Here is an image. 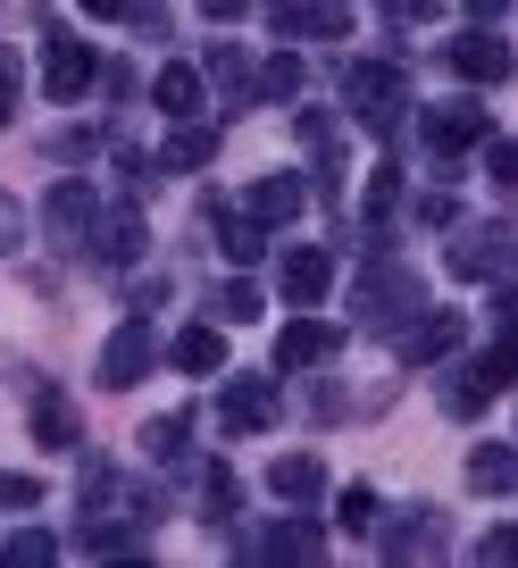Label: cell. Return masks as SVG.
<instances>
[{"mask_svg": "<svg viewBox=\"0 0 518 568\" xmlns=\"http://www.w3.org/2000/svg\"><path fill=\"white\" fill-rule=\"evenodd\" d=\"M352 118L368 125V134L394 142L402 125L418 118V109H410V75H402L394 59H359V68H352Z\"/></svg>", "mask_w": 518, "mask_h": 568, "instance_id": "1", "label": "cell"}, {"mask_svg": "<svg viewBox=\"0 0 518 568\" xmlns=\"http://www.w3.org/2000/svg\"><path fill=\"white\" fill-rule=\"evenodd\" d=\"M418 125H427V142L444 151V160H460V151H485V142H494V109L468 101V92H451V101L418 109Z\"/></svg>", "mask_w": 518, "mask_h": 568, "instance_id": "2", "label": "cell"}, {"mask_svg": "<svg viewBox=\"0 0 518 568\" xmlns=\"http://www.w3.org/2000/svg\"><path fill=\"white\" fill-rule=\"evenodd\" d=\"M92 75H101V59H92L84 34H42V92L51 101H75Z\"/></svg>", "mask_w": 518, "mask_h": 568, "instance_id": "3", "label": "cell"}, {"mask_svg": "<svg viewBox=\"0 0 518 568\" xmlns=\"http://www.w3.org/2000/svg\"><path fill=\"white\" fill-rule=\"evenodd\" d=\"M151 352H160V343H151V326H143V318H125L118 335L101 343V385H109V393H125L134 376L151 368Z\"/></svg>", "mask_w": 518, "mask_h": 568, "instance_id": "4", "label": "cell"}, {"mask_svg": "<svg viewBox=\"0 0 518 568\" xmlns=\"http://www.w3.org/2000/svg\"><path fill=\"white\" fill-rule=\"evenodd\" d=\"M451 75H468V84H501L510 75V42L501 34H485V26H468V34H451Z\"/></svg>", "mask_w": 518, "mask_h": 568, "instance_id": "5", "label": "cell"}, {"mask_svg": "<svg viewBox=\"0 0 518 568\" xmlns=\"http://www.w3.org/2000/svg\"><path fill=\"white\" fill-rule=\"evenodd\" d=\"M217 418H226V435H260V426H276V385H260V376H234L226 402H217Z\"/></svg>", "mask_w": 518, "mask_h": 568, "instance_id": "6", "label": "cell"}, {"mask_svg": "<svg viewBox=\"0 0 518 568\" xmlns=\"http://www.w3.org/2000/svg\"><path fill=\"white\" fill-rule=\"evenodd\" d=\"M276 284H285V302L318 310L326 284H335V251H285V267H276Z\"/></svg>", "mask_w": 518, "mask_h": 568, "instance_id": "7", "label": "cell"}, {"mask_svg": "<svg viewBox=\"0 0 518 568\" xmlns=\"http://www.w3.org/2000/svg\"><path fill=\"white\" fill-rule=\"evenodd\" d=\"M260 560H326V527L318 518H276L260 535Z\"/></svg>", "mask_w": 518, "mask_h": 568, "instance_id": "8", "label": "cell"}, {"mask_svg": "<svg viewBox=\"0 0 518 568\" xmlns=\"http://www.w3.org/2000/svg\"><path fill=\"white\" fill-rule=\"evenodd\" d=\"M326 352H335V326L326 318H293L285 335H276V368H318Z\"/></svg>", "mask_w": 518, "mask_h": 568, "instance_id": "9", "label": "cell"}, {"mask_svg": "<svg viewBox=\"0 0 518 568\" xmlns=\"http://www.w3.org/2000/svg\"><path fill=\"white\" fill-rule=\"evenodd\" d=\"M501 251H510V234H501V226L451 234V267H460V276H501Z\"/></svg>", "mask_w": 518, "mask_h": 568, "instance_id": "10", "label": "cell"}, {"mask_svg": "<svg viewBox=\"0 0 518 568\" xmlns=\"http://www.w3.org/2000/svg\"><path fill=\"white\" fill-rule=\"evenodd\" d=\"M210 160H217V125H193V118H184L176 134H167V151H160L167 176H193V168H210Z\"/></svg>", "mask_w": 518, "mask_h": 568, "instance_id": "11", "label": "cell"}, {"mask_svg": "<svg viewBox=\"0 0 518 568\" xmlns=\"http://www.w3.org/2000/svg\"><path fill=\"white\" fill-rule=\"evenodd\" d=\"M302 176H260L251 184V217H260V226H285V217H302Z\"/></svg>", "mask_w": 518, "mask_h": 568, "instance_id": "12", "label": "cell"}, {"mask_svg": "<svg viewBox=\"0 0 518 568\" xmlns=\"http://www.w3.org/2000/svg\"><path fill=\"white\" fill-rule=\"evenodd\" d=\"M176 368L184 376H217L226 368V335H217V326H184L176 335Z\"/></svg>", "mask_w": 518, "mask_h": 568, "instance_id": "13", "label": "cell"}, {"mask_svg": "<svg viewBox=\"0 0 518 568\" xmlns=\"http://www.w3.org/2000/svg\"><path fill=\"white\" fill-rule=\"evenodd\" d=\"M151 92H160V109H167V118H193V109H201V92H210V75L176 59V68H160V84H151Z\"/></svg>", "mask_w": 518, "mask_h": 568, "instance_id": "14", "label": "cell"}, {"mask_svg": "<svg viewBox=\"0 0 518 568\" xmlns=\"http://www.w3.org/2000/svg\"><path fill=\"white\" fill-rule=\"evenodd\" d=\"M75 435H84V418H75V402H59V393H42V402H34V444L68 452Z\"/></svg>", "mask_w": 518, "mask_h": 568, "instance_id": "15", "label": "cell"}, {"mask_svg": "<svg viewBox=\"0 0 518 568\" xmlns=\"http://www.w3.org/2000/svg\"><path fill=\"white\" fill-rule=\"evenodd\" d=\"M468 485H477V494H518V452L510 444H485L477 460H468Z\"/></svg>", "mask_w": 518, "mask_h": 568, "instance_id": "16", "label": "cell"}, {"mask_svg": "<svg viewBox=\"0 0 518 568\" xmlns=\"http://www.w3.org/2000/svg\"><path fill=\"white\" fill-rule=\"evenodd\" d=\"M318 485H326V460H309V452H293V460L268 468V494H285V501H309Z\"/></svg>", "mask_w": 518, "mask_h": 568, "instance_id": "17", "label": "cell"}, {"mask_svg": "<svg viewBox=\"0 0 518 568\" xmlns=\"http://www.w3.org/2000/svg\"><path fill=\"white\" fill-rule=\"evenodd\" d=\"M359 310H368V318H385V310H410V318H418V284L402 276V267H394V276L376 267V276H368V293H359Z\"/></svg>", "mask_w": 518, "mask_h": 568, "instance_id": "18", "label": "cell"}, {"mask_svg": "<svg viewBox=\"0 0 518 568\" xmlns=\"http://www.w3.org/2000/svg\"><path fill=\"white\" fill-rule=\"evenodd\" d=\"M485 402H494L485 368H451V376H444V409H451V418H485Z\"/></svg>", "mask_w": 518, "mask_h": 568, "instance_id": "19", "label": "cell"}, {"mask_svg": "<svg viewBox=\"0 0 518 568\" xmlns=\"http://www.w3.org/2000/svg\"><path fill=\"white\" fill-rule=\"evenodd\" d=\"M451 335H460V318H444V310H418V326L402 335V359H435Z\"/></svg>", "mask_w": 518, "mask_h": 568, "instance_id": "20", "label": "cell"}, {"mask_svg": "<svg viewBox=\"0 0 518 568\" xmlns=\"http://www.w3.org/2000/svg\"><path fill=\"white\" fill-rule=\"evenodd\" d=\"M251 92L293 101V92H302V59H293V51H268V59H260V75H251Z\"/></svg>", "mask_w": 518, "mask_h": 568, "instance_id": "21", "label": "cell"}, {"mask_svg": "<svg viewBox=\"0 0 518 568\" xmlns=\"http://www.w3.org/2000/svg\"><path fill=\"white\" fill-rule=\"evenodd\" d=\"M184 444H193V418H151L143 426V452H151V460H184Z\"/></svg>", "mask_w": 518, "mask_h": 568, "instance_id": "22", "label": "cell"}, {"mask_svg": "<svg viewBox=\"0 0 518 568\" xmlns=\"http://www.w3.org/2000/svg\"><path fill=\"white\" fill-rule=\"evenodd\" d=\"M42 217H51V234H84V217H92L84 184H59V193H51V210H42Z\"/></svg>", "mask_w": 518, "mask_h": 568, "instance_id": "23", "label": "cell"}, {"mask_svg": "<svg viewBox=\"0 0 518 568\" xmlns=\"http://www.w3.org/2000/svg\"><path fill=\"white\" fill-rule=\"evenodd\" d=\"M217 251H226V260H260V217H226V226H217Z\"/></svg>", "mask_w": 518, "mask_h": 568, "instance_id": "24", "label": "cell"}, {"mask_svg": "<svg viewBox=\"0 0 518 568\" xmlns=\"http://www.w3.org/2000/svg\"><path fill=\"white\" fill-rule=\"evenodd\" d=\"M42 560H59L51 535H9V544H0V568H42Z\"/></svg>", "mask_w": 518, "mask_h": 568, "instance_id": "25", "label": "cell"}, {"mask_svg": "<svg viewBox=\"0 0 518 568\" xmlns=\"http://www.w3.org/2000/svg\"><path fill=\"white\" fill-rule=\"evenodd\" d=\"M101 260H125V267L143 260V217H134V210H125L118 226H109V251H101Z\"/></svg>", "mask_w": 518, "mask_h": 568, "instance_id": "26", "label": "cell"}, {"mask_svg": "<svg viewBox=\"0 0 518 568\" xmlns=\"http://www.w3.org/2000/svg\"><path fill=\"white\" fill-rule=\"evenodd\" d=\"M394 201H402V168L385 160V168L368 176V217H394Z\"/></svg>", "mask_w": 518, "mask_h": 568, "instance_id": "27", "label": "cell"}, {"mask_svg": "<svg viewBox=\"0 0 518 568\" xmlns=\"http://www.w3.org/2000/svg\"><path fill=\"white\" fill-rule=\"evenodd\" d=\"M217 318H260V284H251V276H234L226 293H217Z\"/></svg>", "mask_w": 518, "mask_h": 568, "instance_id": "28", "label": "cell"}, {"mask_svg": "<svg viewBox=\"0 0 518 568\" xmlns=\"http://www.w3.org/2000/svg\"><path fill=\"white\" fill-rule=\"evenodd\" d=\"M42 501V477H9V468H0V510H34Z\"/></svg>", "mask_w": 518, "mask_h": 568, "instance_id": "29", "label": "cell"}, {"mask_svg": "<svg viewBox=\"0 0 518 568\" xmlns=\"http://www.w3.org/2000/svg\"><path fill=\"white\" fill-rule=\"evenodd\" d=\"M335 510H343V527H376V494H368V485H343Z\"/></svg>", "mask_w": 518, "mask_h": 568, "instance_id": "30", "label": "cell"}, {"mask_svg": "<svg viewBox=\"0 0 518 568\" xmlns=\"http://www.w3.org/2000/svg\"><path fill=\"white\" fill-rule=\"evenodd\" d=\"M485 176L518 193V142H485Z\"/></svg>", "mask_w": 518, "mask_h": 568, "instance_id": "31", "label": "cell"}, {"mask_svg": "<svg viewBox=\"0 0 518 568\" xmlns=\"http://www.w3.org/2000/svg\"><path fill=\"white\" fill-rule=\"evenodd\" d=\"M210 518H217V527L234 518V477H226V468H210Z\"/></svg>", "mask_w": 518, "mask_h": 568, "instance_id": "32", "label": "cell"}, {"mask_svg": "<svg viewBox=\"0 0 518 568\" xmlns=\"http://www.w3.org/2000/svg\"><path fill=\"white\" fill-rule=\"evenodd\" d=\"M485 560H518V527H494V535H485Z\"/></svg>", "mask_w": 518, "mask_h": 568, "instance_id": "33", "label": "cell"}, {"mask_svg": "<svg viewBox=\"0 0 518 568\" xmlns=\"http://www.w3.org/2000/svg\"><path fill=\"white\" fill-rule=\"evenodd\" d=\"M494 318H501V326L518 335V284H501V293H494Z\"/></svg>", "mask_w": 518, "mask_h": 568, "instance_id": "34", "label": "cell"}, {"mask_svg": "<svg viewBox=\"0 0 518 568\" xmlns=\"http://www.w3.org/2000/svg\"><path fill=\"white\" fill-rule=\"evenodd\" d=\"M201 9H210V18H217V26H226V18H243L251 0H201Z\"/></svg>", "mask_w": 518, "mask_h": 568, "instance_id": "35", "label": "cell"}, {"mask_svg": "<svg viewBox=\"0 0 518 568\" xmlns=\"http://www.w3.org/2000/svg\"><path fill=\"white\" fill-rule=\"evenodd\" d=\"M84 18H101V26H109V18H125V0H84Z\"/></svg>", "mask_w": 518, "mask_h": 568, "instance_id": "36", "label": "cell"}, {"mask_svg": "<svg viewBox=\"0 0 518 568\" xmlns=\"http://www.w3.org/2000/svg\"><path fill=\"white\" fill-rule=\"evenodd\" d=\"M18 226H26V217L9 210V201H0V243H18Z\"/></svg>", "mask_w": 518, "mask_h": 568, "instance_id": "37", "label": "cell"}, {"mask_svg": "<svg viewBox=\"0 0 518 568\" xmlns=\"http://www.w3.org/2000/svg\"><path fill=\"white\" fill-rule=\"evenodd\" d=\"M0 92H18V51H0Z\"/></svg>", "mask_w": 518, "mask_h": 568, "instance_id": "38", "label": "cell"}, {"mask_svg": "<svg viewBox=\"0 0 518 568\" xmlns=\"http://www.w3.org/2000/svg\"><path fill=\"white\" fill-rule=\"evenodd\" d=\"M501 9H510V0H468V18H501Z\"/></svg>", "mask_w": 518, "mask_h": 568, "instance_id": "39", "label": "cell"}, {"mask_svg": "<svg viewBox=\"0 0 518 568\" xmlns=\"http://www.w3.org/2000/svg\"><path fill=\"white\" fill-rule=\"evenodd\" d=\"M9 109H18V92H0V125H9Z\"/></svg>", "mask_w": 518, "mask_h": 568, "instance_id": "40", "label": "cell"}]
</instances>
